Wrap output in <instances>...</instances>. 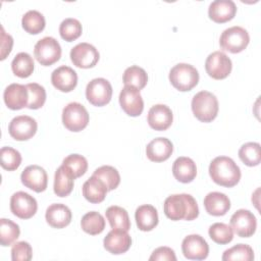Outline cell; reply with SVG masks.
Segmentation results:
<instances>
[{
    "label": "cell",
    "instance_id": "6da1fadb",
    "mask_svg": "<svg viewBox=\"0 0 261 261\" xmlns=\"http://www.w3.org/2000/svg\"><path fill=\"white\" fill-rule=\"evenodd\" d=\"M164 214L171 220H194L199 215V207L190 194H174L168 196L163 204Z\"/></svg>",
    "mask_w": 261,
    "mask_h": 261
},
{
    "label": "cell",
    "instance_id": "7a4b0ae2",
    "mask_svg": "<svg viewBox=\"0 0 261 261\" xmlns=\"http://www.w3.org/2000/svg\"><path fill=\"white\" fill-rule=\"evenodd\" d=\"M209 174L212 180L222 187L232 188L241 179V169L227 156L215 157L209 165Z\"/></svg>",
    "mask_w": 261,
    "mask_h": 261
},
{
    "label": "cell",
    "instance_id": "3957f363",
    "mask_svg": "<svg viewBox=\"0 0 261 261\" xmlns=\"http://www.w3.org/2000/svg\"><path fill=\"white\" fill-rule=\"evenodd\" d=\"M192 110L195 117L202 122H211L218 113V100L216 96L208 91L197 93L192 99Z\"/></svg>",
    "mask_w": 261,
    "mask_h": 261
},
{
    "label": "cell",
    "instance_id": "277c9868",
    "mask_svg": "<svg viewBox=\"0 0 261 261\" xmlns=\"http://www.w3.org/2000/svg\"><path fill=\"white\" fill-rule=\"evenodd\" d=\"M169 81L178 91H191L199 82V72L191 64L178 63L170 69Z\"/></svg>",
    "mask_w": 261,
    "mask_h": 261
},
{
    "label": "cell",
    "instance_id": "5b68a950",
    "mask_svg": "<svg viewBox=\"0 0 261 261\" xmlns=\"http://www.w3.org/2000/svg\"><path fill=\"white\" fill-rule=\"evenodd\" d=\"M250 42L249 33L242 27L233 25L224 30L219 38L220 48L230 53H240Z\"/></svg>",
    "mask_w": 261,
    "mask_h": 261
},
{
    "label": "cell",
    "instance_id": "8992f818",
    "mask_svg": "<svg viewBox=\"0 0 261 261\" xmlns=\"http://www.w3.org/2000/svg\"><path fill=\"white\" fill-rule=\"evenodd\" d=\"M89 113L79 102L68 103L62 110L63 125L70 132H81L89 123Z\"/></svg>",
    "mask_w": 261,
    "mask_h": 261
},
{
    "label": "cell",
    "instance_id": "52a82bcc",
    "mask_svg": "<svg viewBox=\"0 0 261 261\" xmlns=\"http://www.w3.org/2000/svg\"><path fill=\"white\" fill-rule=\"evenodd\" d=\"M34 54L41 65L49 66L60 59L61 47L53 37H44L36 43Z\"/></svg>",
    "mask_w": 261,
    "mask_h": 261
},
{
    "label": "cell",
    "instance_id": "ba28073f",
    "mask_svg": "<svg viewBox=\"0 0 261 261\" xmlns=\"http://www.w3.org/2000/svg\"><path fill=\"white\" fill-rule=\"evenodd\" d=\"M112 97L111 84L103 77L89 82L86 88V98L94 106L101 107L108 104Z\"/></svg>",
    "mask_w": 261,
    "mask_h": 261
},
{
    "label": "cell",
    "instance_id": "9c48e42d",
    "mask_svg": "<svg viewBox=\"0 0 261 261\" xmlns=\"http://www.w3.org/2000/svg\"><path fill=\"white\" fill-rule=\"evenodd\" d=\"M232 63L230 58L222 51H215L208 55L205 61V69L209 76L214 80H223L231 71Z\"/></svg>",
    "mask_w": 261,
    "mask_h": 261
},
{
    "label": "cell",
    "instance_id": "30bf717a",
    "mask_svg": "<svg viewBox=\"0 0 261 261\" xmlns=\"http://www.w3.org/2000/svg\"><path fill=\"white\" fill-rule=\"evenodd\" d=\"M230 227L237 236L249 238L256 231L257 219L250 210L239 209L230 217Z\"/></svg>",
    "mask_w": 261,
    "mask_h": 261
},
{
    "label": "cell",
    "instance_id": "8fae6325",
    "mask_svg": "<svg viewBox=\"0 0 261 261\" xmlns=\"http://www.w3.org/2000/svg\"><path fill=\"white\" fill-rule=\"evenodd\" d=\"M37 209V200L25 192H16L10 198V210L18 218L29 219L36 214Z\"/></svg>",
    "mask_w": 261,
    "mask_h": 261
},
{
    "label": "cell",
    "instance_id": "7c38bea8",
    "mask_svg": "<svg viewBox=\"0 0 261 261\" xmlns=\"http://www.w3.org/2000/svg\"><path fill=\"white\" fill-rule=\"evenodd\" d=\"M99 58L98 50L89 43H80L70 50V60L73 65L80 68L94 67Z\"/></svg>",
    "mask_w": 261,
    "mask_h": 261
},
{
    "label": "cell",
    "instance_id": "4fadbf2b",
    "mask_svg": "<svg viewBox=\"0 0 261 261\" xmlns=\"http://www.w3.org/2000/svg\"><path fill=\"white\" fill-rule=\"evenodd\" d=\"M38 123L35 118L28 115L14 117L8 126L9 135L16 141H27L37 133Z\"/></svg>",
    "mask_w": 261,
    "mask_h": 261
},
{
    "label": "cell",
    "instance_id": "5bb4252c",
    "mask_svg": "<svg viewBox=\"0 0 261 261\" xmlns=\"http://www.w3.org/2000/svg\"><path fill=\"white\" fill-rule=\"evenodd\" d=\"M119 104L129 116H139L144 109V101L140 90L135 87L124 86L119 94Z\"/></svg>",
    "mask_w": 261,
    "mask_h": 261
},
{
    "label": "cell",
    "instance_id": "9a60e30c",
    "mask_svg": "<svg viewBox=\"0 0 261 261\" xmlns=\"http://www.w3.org/2000/svg\"><path fill=\"white\" fill-rule=\"evenodd\" d=\"M21 182L24 187L36 193L44 192L48 185V175L46 170L39 165L27 166L20 174Z\"/></svg>",
    "mask_w": 261,
    "mask_h": 261
},
{
    "label": "cell",
    "instance_id": "2e32d148",
    "mask_svg": "<svg viewBox=\"0 0 261 261\" xmlns=\"http://www.w3.org/2000/svg\"><path fill=\"white\" fill-rule=\"evenodd\" d=\"M184 256L190 260H204L209 254V246L200 234H189L181 243Z\"/></svg>",
    "mask_w": 261,
    "mask_h": 261
},
{
    "label": "cell",
    "instance_id": "e0dca14e",
    "mask_svg": "<svg viewBox=\"0 0 261 261\" xmlns=\"http://www.w3.org/2000/svg\"><path fill=\"white\" fill-rule=\"evenodd\" d=\"M104 248L111 254H123L130 248L132 238L126 230L120 228H112L103 241Z\"/></svg>",
    "mask_w": 261,
    "mask_h": 261
},
{
    "label": "cell",
    "instance_id": "ac0fdd59",
    "mask_svg": "<svg viewBox=\"0 0 261 261\" xmlns=\"http://www.w3.org/2000/svg\"><path fill=\"white\" fill-rule=\"evenodd\" d=\"M51 83L57 90L68 93L76 87L77 74L71 67L61 65L53 70L51 74Z\"/></svg>",
    "mask_w": 261,
    "mask_h": 261
},
{
    "label": "cell",
    "instance_id": "d6986e66",
    "mask_svg": "<svg viewBox=\"0 0 261 261\" xmlns=\"http://www.w3.org/2000/svg\"><path fill=\"white\" fill-rule=\"evenodd\" d=\"M6 106L11 110H19L28 106L29 92L27 86L20 84H10L3 94Z\"/></svg>",
    "mask_w": 261,
    "mask_h": 261
},
{
    "label": "cell",
    "instance_id": "ffe728a7",
    "mask_svg": "<svg viewBox=\"0 0 261 261\" xmlns=\"http://www.w3.org/2000/svg\"><path fill=\"white\" fill-rule=\"evenodd\" d=\"M147 119L150 127L153 129L165 130L171 125L173 114L168 106L164 104H156L150 108Z\"/></svg>",
    "mask_w": 261,
    "mask_h": 261
},
{
    "label": "cell",
    "instance_id": "44dd1931",
    "mask_svg": "<svg viewBox=\"0 0 261 261\" xmlns=\"http://www.w3.org/2000/svg\"><path fill=\"white\" fill-rule=\"evenodd\" d=\"M237 13V6L231 0H215L208 8L210 19L217 23H223L231 20Z\"/></svg>",
    "mask_w": 261,
    "mask_h": 261
},
{
    "label": "cell",
    "instance_id": "7402d4cb",
    "mask_svg": "<svg viewBox=\"0 0 261 261\" xmlns=\"http://www.w3.org/2000/svg\"><path fill=\"white\" fill-rule=\"evenodd\" d=\"M173 152V145L167 139L159 137L153 139L146 147V155L153 162H162L167 160Z\"/></svg>",
    "mask_w": 261,
    "mask_h": 261
},
{
    "label": "cell",
    "instance_id": "603a6c76",
    "mask_svg": "<svg viewBox=\"0 0 261 261\" xmlns=\"http://www.w3.org/2000/svg\"><path fill=\"white\" fill-rule=\"evenodd\" d=\"M70 209L61 203L51 204L46 210V221L54 228H63L67 226L71 221Z\"/></svg>",
    "mask_w": 261,
    "mask_h": 261
},
{
    "label": "cell",
    "instance_id": "cb8c5ba5",
    "mask_svg": "<svg viewBox=\"0 0 261 261\" xmlns=\"http://www.w3.org/2000/svg\"><path fill=\"white\" fill-rule=\"evenodd\" d=\"M204 207L208 214L222 216L230 209V200L223 193L211 192L204 198Z\"/></svg>",
    "mask_w": 261,
    "mask_h": 261
},
{
    "label": "cell",
    "instance_id": "d4e9b609",
    "mask_svg": "<svg viewBox=\"0 0 261 261\" xmlns=\"http://www.w3.org/2000/svg\"><path fill=\"white\" fill-rule=\"evenodd\" d=\"M172 173L176 180L184 184L191 182L197 175L196 163L189 157H178L173 162Z\"/></svg>",
    "mask_w": 261,
    "mask_h": 261
},
{
    "label": "cell",
    "instance_id": "484cf974",
    "mask_svg": "<svg viewBox=\"0 0 261 261\" xmlns=\"http://www.w3.org/2000/svg\"><path fill=\"white\" fill-rule=\"evenodd\" d=\"M135 218L137 226L142 231H150L158 224V212L152 205H141L136 209Z\"/></svg>",
    "mask_w": 261,
    "mask_h": 261
},
{
    "label": "cell",
    "instance_id": "4316f807",
    "mask_svg": "<svg viewBox=\"0 0 261 261\" xmlns=\"http://www.w3.org/2000/svg\"><path fill=\"white\" fill-rule=\"evenodd\" d=\"M83 196L90 203L98 204L104 201L108 192L105 184L97 176L92 175L83 185Z\"/></svg>",
    "mask_w": 261,
    "mask_h": 261
},
{
    "label": "cell",
    "instance_id": "83f0119b",
    "mask_svg": "<svg viewBox=\"0 0 261 261\" xmlns=\"http://www.w3.org/2000/svg\"><path fill=\"white\" fill-rule=\"evenodd\" d=\"M73 179L74 177L67 167H65L64 165L59 166L56 169L54 175V193L58 197L68 196L73 189Z\"/></svg>",
    "mask_w": 261,
    "mask_h": 261
},
{
    "label": "cell",
    "instance_id": "f1b7e54d",
    "mask_svg": "<svg viewBox=\"0 0 261 261\" xmlns=\"http://www.w3.org/2000/svg\"><path fill=\"white\" fill-rule=\"evenodd\" d=\"M106 218L112 228H120L123 230H129L130 220L127 211L119 206H110L107 208Z\"/></svg>",
    "mask_w": 261,
    "mask_h": 261
},
{
    "label": "cell",
    "instance_id": "f546056e",
    "mask_svg": "<svg viewBox=\"0 0 261 261\" xmlns=\"http://www.w3.org/2000/svg\"><path fill=\"white\" fill-rule=\"evenodd\" d=\"M35 68L33 57L27 52H20L16 54L11 62V69L13 73L18 77H29Z\"/></svg>",
    "mask_w": 261,
    "mask_h": 261
},
{
    "label": "cell",
    "instance_id": "4dcf8cb0",
    "mask_svg": "<svg viewBox=\"0 0 261 261\" xmlns=\"http://www.w3.org/2000/svg\"><path fill=\"white\" fill-rule=\"evenodd\" d=\"M81 226L85 232L91 236L99 234L105 228V219L99 212L91 211L82 217Z\"/></svg>",
    "mask_w": 261,
    "mask_h": 261
},
{
    "label": "cell",
    "instance_id": "1f68e13d",
    "mask_svg": "<svg viewBox=\"0 0 261 261\" xmlns=\"http://www.w3.org/2000/svg\"><path fill=\"white\" fill-rule=\"evenodd\" d=\"M122 82L124 86H130L137 88L138 90H142L148 83V75L144 68L137 65H132L124 70Z\"/></svg>",
    "mask_w": 261,
    "mask_h": 261
},
{
    "label": "cell",
    "instance_id": "d6a6232c",
    "mask_svg": "<svg viewBox=\"0 0 261 261\" xmlns=\"http://www.w3.org/2000/svg\"><path fill=\"white\" fill-rule=\"evenodd\" d=\"M21 24L27 33L37 35L45 29L46 21L44 15L41 12L37 10H29L23 14Z\"/></svg>",
    "mask_w": 261,
    "mask_h": 261
},
{
    "label": "cell",
    "instance_id": "836d02e7",
    "mask_svg": "<svg viewBox=\"0 0 261 261\" xmlns=\"http://www.w3.org/2000/svg\"><path fill=\"white\" fill-rule=\"evenodd\" d=\"M240 159L247 166H257L261 161L260 144L256 142H249L244 144L239 150Z\"/></svg>",
    "mask_w": 261,
    "mask_h": 261
},
{
    "label": "cell",
    "instance_id": "e575fe53",
    "mask_svg": "<svg viewBox=\"0 0 261 261\" xmlns=\"http://www.w3.org/2000/svg\"><path fill=\"white\" fill-rule=\"evenodd\" d=\"M20 229L18 224L10 219H0V244L3 247L12 245L19 237Z\"/></svg>",
    "mask_w": 261,
    "mask_h": 261
},
{
    "label": "cell",
    "instance_id": "d590c367",
    "mask_svg": "<svg viewBox=\"0 0 261 261\" xmlns=\"http://www.w3.org/2000/svg\"><path fill=\"white\" fill-rule=\"evenodd\" d=\"M208 233L210 239L219 245H226L233 239V231L231 227L223 222H215L210 225Z\"/></svg>",
    "mask_w": 261,
    "mask_h": 261
},
{
    "label": "cell",
    "instance_id": "8d00e7d4",
    "mask_svg": "<svg viewBox=\"0 0 261 261\" xmlns=\"http://www.w3.org/2000/svg\"><path fill=\"white\" fill-rule=\"evenodd\" d=\"M93 175L99 177L107 187L108 191L116 189L120 184V175L116 168L110 165H103L97 168Z\"/></svg>",
    "mask_w": 261,
    "mask_h": 261
},
{
    "label": "cell",
    "instance_id": "74e56055",
    "mask_svg": "<svg viewBox=\"0 0 261 261\" xmlns=\"http://www.w3.org/2000/svg\"><path fill=\"white\" fill-rule=\"evenodd\" d=\"M221 259L223 261H232V260L252 261L254 260V251L249 245L238 244L225 250L222 254Z\"/></svg>",
    "mask_w": 261,
    "mask_h": 261
},
{
    "label": "cell",
    "instance_id": "f35d334b",
    "mask_svg": "<svg viewBox=\"0 0 261 261\" xmlns=\"http://www.w3.org/2000/svg\"><path fill=\"white\" fill-rule=\"evenodd\" d=\"M82 23L72 17L65 18L59 25V34L66 42H72L82 35Z\"/></svg>",
    "mask_w": 261,
    "mask_h": 261
},
{
    "label": "cell",
    "instance_id": "ab89813d",
    "mask_svg": "<svg viewBox=\"0 0 261 261\" xmlns=\"http://www.w3.org/2000/svg\"><path fill=\"white\" fill-rule=\"evenodd\" d=\"M62 165L68 168L74 178L84 175L88 169L87 159L80 154H70L62 161Z\"/></svg>",
    "mask_w": 261,
    "mask_h": 261
},
{
    "label": "cell",
    "instance_id": "60d3db41",
    "mask_svg": "<svg viewBox=\"0 0 261 261\" xmlns=\"http://www.w3.org/2000/svg\"><path fill=\"white\" fill-rule=\"evenodd\" d=\"M29 92V102L28 108L39 109L46 101V91L45 88L37 83H31L25 85Z\"/></svg>",
    "mask_w": 261,
    "mask_h": 261
},
{
    "label": "cell",
    "instance_id": "b9f144b4",
    "mask_svg": "<svg viewBox=\"0 0 261 261\" xmlns=\"http://www.w3.org/2000/svg\"><path fill=\"white\" fill-rule=\"evenodd\" d=\"M0 158L1 166L8 171L17 169L21 163L20 153L11 147H2L0 150Z\"/></svg>",
    "mask_w": 261,
    "mask_h": 261
},
{
    "label": "cell",
    "instance_id": "7bdbcfd3",
    "mask_svg": "<svg viewBox=\"0 0 261 261\" xmlns=\"http://www.w3.org/2000/svg\"><path fill=\"white\" fill-rule=\"evenodd\" d=\"M33 257V250L28 242H16L11 248V259L13 261H30Z\"/></svg>",
    "mask_w": 261,
    "mask_h": 261
},
{
    "label": "cell",
    "instance_id": "ee69618b",
    "mask_svg": "<svg viewBox=\"0 0 261 261\" xmlns=\"http://www.w3.org/2000/svg\"><path fill=\"white\" fill-rule=\"evenodd\" d=\"M149 260L153 261V260H172L175 261L176 260V256L174 254V251L169 248V247H159L157 249H155L152 253V255L150 256Z\"/></svg>",
    "mask_w": 261,
    "mask_h": 261
},
{
    "label": "cell",
    "instance_id": "f6af8a7d",
    "mask_svg": "<svg viewBox=\"0 0 261 261\" xmlns=\"http://www.w3.org/2000/svg\"><path fill=\"white\" fill-rule=\"evenodd\" d=\"M13 46V39L12 37L5 33L3 27H1V60H4L6 56L11 52Z\"/></svg>",
    "mask_w": 261,
    "mask_h": 261
}]
</instances>
